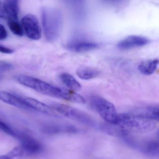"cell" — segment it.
<instances>
[{
	"mask_svg": "<svg viewBox=\"0 0 159 159\" xmlns=\"http://www.w3.org/2000/svg\"><path fill=\"white\" fill-rule=\"evenodd\" d=\"M17 80L22 85L44 95L75 103L78 102L80 100V95L74 91L55 87L43 80L30 75H19L18 76Z\"/></svg>",
	"mask_w": 159,
	"mask_h": 159,
	"instance_id": "obj_1",
	"label": "cell"
},
{
	"mask_svg": "<svg viewBox=\"0 0 159 159\" xmlns=\"http://www.w3.org/2000/svg\"><path fill=\"white\" fill-rule=\"evenodd\" d=\"M7 37V33L5 27L0 24V41L6 39Z\"/></svg>",
	"mask_w": 159,
	"mask_h": 159,
	"instance_id": "obj_21",
	"label": "cell"
},
{
	"mask_svg": "<svg viewBox=\"0 0 159 159\" xmlns=\"http://www.w3.org/2000/svg\"><path fill=\"white\" fill-rule=\"evenodd\" d=\"M68 49L77 53L88 52L99 48L100 45L97 43L85 40H78L70 43Z\"/></svg>",
	"mask_w": 159,
	"mask_h": 159,
	"instance_id": "obj_10",
	"label": "cell"
},
{
	"mask_svg": "<svg viewBox=\"0 0 159 159\" xmlns=\"http://www.w3.org/2000/svg\"><path fill=\"white\" fill-rule=\"evenodd\" d=\"M14 52V51L13 49L0 44V53L2 54H11Z\"/></svg>",
	"mask_w": 159,
	"mask_h": 159,
	"instance_id": "obj_22",
	"label": "cell"
},
{
	"mask_svg": "<svg viewBox=\"0 0 159 159\" xmlns=\"http://www.w3.org/2000/svg\"><path fill=\"white\" fill-rule=\"evenodd\" d=\"M0 100L8 104L18 108L24 109H30L24 102L23 98L19 97L8 92L0 91Z\"/></svg>",
	"mask_w": 159,
	"mask_h": 159,
	"instance_id": "obj_12",
	"label": "cell"
},
{
	"mask_svg": "<svg viewBox=\"0 0 159 159\" xmlns=\"http://www.w3.org/2000/svg\"><path fill=\"white\" fill-rule=\"evenodd\" d=\"M60 77L61 81L72 90L77 91L81 89L82 87L80 83L71 75L64 73L61 75Z\"/></svg>",
	"mask_w": 159,
	"mask_h": 159,
	"instance_id": "obj_15",
	"label": "cell"
},
{
	"mask_svg": "<svg viewBox=\"0 0 159 159\" xmlns=\"http://www.w3.org/2000/svg\"><path fill=\"white\" fill-rule=\"evenodd\" d=\"M0 130L7 134L16 138L17 132L14 130L8 124L1 120H0Z\"/></svg>",
	"mask_w": 159,
	"mask_h": 159,
	"instance_id": "obj_19",
	"label": "cell"
},
{
	"mask_svg": "<svg viewBox=\"0 0 159 159\" xmlns=\"http://www.w3.org/2000/svg\"><path fill=\"white\" fill-rule=\"evenodd\" d=\"M16 138L20 141V147L24 153L30 155H37L43 151L42 144L31 135L23 133L17 132Z\"/></svg>",
	"mask_w": 159,
	"mask_h": 159,
	"instance_id": "obj_6",
	"label": "cell"
},
{
	"mask_svg": "<svg viewBox=\"0 0 159 159\" xmlns=\"http://www.w3.org/2000/svg\"><path fill=\"white\" fill-rule=\"evenodd\" d=\"M89 102L92 107L107 123L116 124L118 114L112 103L98 95L92 96Z\"/></svg>",
	"mask_w": 159,
	"mask_h": 159,
	"instance_id": "obj_4",
	"label": "cell"
},
{
	"mask_svg": "<svg viewBox=\"0 0 159 159\" xmlns=\"http://www.w3.org/2000/svg\"><path fill=\"white\" fill-rule=\"evenodd\" d=\"M112 1H116V2H117L118 1H120V0H111Z\"/></svg>",
	"mask_w": 159,
	"mask_h": 159,
	"instance_id": "obj_25",
	"label": "cell"
},
{
	"mask_svg": "<svg viewBox=\"0 0 159 159\" xmlns=\"http://www.w3.org/2000/svg\"><path fill=\"white\" fill-rule=\"evenodd\" d=\"M21 23L24 32L28 38L33 40H40L42 37V29L36 17L28 14L23 17Z\"/></svg>",
	"mask_w": 159,
	"mask_h": 159,
	"instance_id": "obj_7",
	"label": "cell"
},
{
	"mask_svg": "<svg viewBox=\"0 0 159 159\" xmlns=\"http://www.w3.org/2000/svg\"><path fill=\"white\" fill-rule=\"evenodd\" d=\"M119 137H124L130 133L151 131L157 126L155 120L139 114H118L116 124H113Z\"/></svg>",
	"mask_w": 159,
	"mask_h": 159,
	"instance_id": "obj_2",
	"label": "cell"
},
{
	"mask_svg": "<svg viewBox=\"0 0 159 159\" xmlns=\"http://www.w3.org/2000/svg\"><path fill=\"white\" fill-rule=\"evenodd\" d=\"M51 107L55 111L66 117L88 125H93L94 124L93 120L89 116L79 109L70 106L54 103L51 104Z\"/></svg>",
	"mask_w": 159,
	"mask_h": 159,
	"instance_id": "obj_5",
	"label": "cell"
},
{
	"mask_svg": "<svg viewBox=\"0 0 159 159\" xmlns=\"http://www.w3.org/2000/svg\"><path fill=\"white\" fill-rule=\"evenodd\" d=\"M150 40L141 35H132L128 36L118 43L117 47L120 50H129L146 45Z\"/></svg>",
	"mask_w": 159,
	"mask_h": 159,
	"instance_id": "obj_9",
	"label": "cell"
},
{
	"mask_svg": "<svg viewBox=\"0 0 159 159\" xmlns=\"http://www.w3.org/2000/svg\"><path fill=\"white\" fill-rule=\"evenodd\" d=\"M13 68V65L10 63L6 61H0V72H1L10 70Z\"/></svg>",
	"mask_w": 159,
	"mask_h": 159,
	"instance_id": "obj_20",
	"label": "cell"
},
{
	"mask_svg": "<svg viewBox=\"0 0 159 159\" xmlns=\"http://www.w3.org/2000/svg\"><path fill=\"white\" fill-rule=\"evenodd\" d=\"M23 100L26 105L30 109H33L35 111L51 116L56 115L55 110L52 107H49L44 103L34 98L25 97L23 98Z\"/></svg>",
	"mask_w": 159,
	"mask_h": 159,
	"instance_id": "obj_11",
	"label": "cell"
},
{
	"mask_svg": "<svg viewBox=\"0 0 159 159\" xmlns=\"http://www.w3.org/2000/svg\"><path fill=\"white\" fill-rule=\"evenodd\" d=\"M139 149L151 157L159 158V142L152 141L139 145Z\"/></svg>",
	"mask_w": 159,
	"mask_h": 159,
	"instance_id": "obj_13",
	"label": "cell"
},
{
	"mask_svg": "<svg viewBox=\"0 0 159 159\" xmlns=\"http://www.w3.org/2000/svg\"><path fill=\"white\" fill-rule=\"evenodd\" d=\"M42 21L45 36L48 41L54 42L60 34L62 26V15L56 8H42Z\"/></svg>",
	"mask_w": 159,
	"mask_h": 159,
	"instance_id": "obj_3",
	"label": "cell"
},
{
	"mask_svg": "<svg viewBox=\"0 0 159 159\" xmlns=\"http://www.w3.org/2000/svg\"><path fill=\"white\" fill-rule=\"evenodd\" d=\"M159 64V60L158 59L146 61L139 64L138 69L143 74L151 75L156 71Z\"/></svg>",
	"mask_w": 159,
	"mask_h": 159,
	"instance_id": "obj_14",
	"label": "cell"
},
{
	"mask_svg": "<svg viewBox=\"0 0 159 159\" xmlns=\"http://www.w3.org/2000/svg\"><path fill=\"white\" fill-rule=\"evenodd\" d=\"M7 25L11 31L15 35L19 36H23L24 31L22 25L17 20H7Z\"/></svg>",
	"mask_w": 159,
	"mask_h": 159,
	"instance_id": "obj_18",
	"label": "cell"
},
{
	"mask_svg": "<svg viewBox=\"0 0 159 159\" xmlns=\"http://www.w3.org/2000/svg\"><path fill=\"white\" fill-rule=\"evenodd\" d=\"M24 152L20 147L15 148L6 155L0 156V159H21Z\"/></svg>",
	"mask_w": 159,
	"mask_h": 159,
	"instance_id": "obj_17",
	"label": "cell"
},
{
	"mask_svg": "<svg viewBox=\"0 0 159 159\" xmlns=\"http://www.w3.org/2000/svg\"><path fill=\"white\" fill-rule=\"evenodd\" d=\"M0 18L17 21L18 18V0H5L0 2Z\"/></svg>",
	"mask_w": 159,
	"mask_h": 159,
	"instance_id": "obj_8",
	"label": "cell"
},
{
	"mask_svg": "<svg viewBox=\"0 0 159 159\" xmlns=\"http://www.w3.org/2000/svg\"><path fill=\"white\" fill-rule=\"evenodd\" d=\"M155 119L159 120V109L155 111Z\"/></svg>",
	"mask_w": 159,
	"mask_h": 159,
	"instance_id": "obj_23",
	"label": "cell"
},
{
	"mask_svg": "<svg viewBox=\"0 0 159 159\" xmlns=\"http://www.w3.org/2000/svg\"><path fill=\"white\" fill-rule=\"evenodd\" d=\"M2 78V73L0 72V80Z\"/></svg>",
	"mask_w": 159,
	"mask_h": 159,
	"instance_id": "obj_24",
	"label": "cell"
},
{
	"mask_svg": "<svg viewBox=\"0 0 159 159\" xmlns=\"http://www.w3.org/2000/svg\"><path fill=\"white\" fill-rule=\"evenodd\" d=\"M76 74L81 79L89 80L96 78L100 74L98 70L88 67L79 68L76 71Z\"/></svg>",
	"mask_w": 159,
	"mask_h": 159,
	"instance_id": "obj_16",
	"label": "cell"
}]
</instances>
